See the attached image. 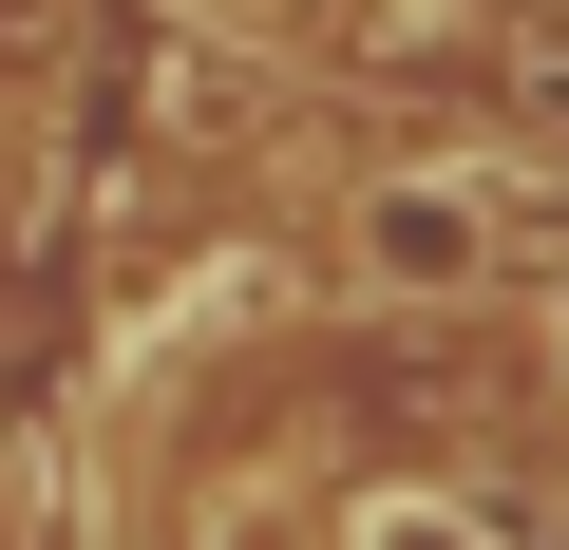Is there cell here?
<instances>
[{
	"instance_id": "3",
	"label": "cell",
	"mask_w": 569,
	"mask_h": 550,
	"mask_svg": "<svg viewBox=\"0 0 569 550\" xmlns=\"http://www.w3.org/2000/svg\"><path fill=\"white\" fill-rule=\"evenodd\" d=\"M209 20H284V0H209Z\"/></svg>"
},
{
	"instance_id": "2",
	"label": "cell",
	"mask_w": 569,
	"mask_h": 550,
	"mask_svg": "<svg viewBox=\"0 0 569 550\" xmlns=\"http://www.w3.org/2000/svg\"><path fill=\"white\" fill-rule=\"evenodd\" d=\"M361 550H512V531H493V512H437V493H380Z\"/></svg>"
},
{
	"instance_id": "1",
	"label": "cell",
	"mask_w": 569,
	"mask_h": 550,
	"mask_svg": "<svg viewBox=\"0 0 569 550\" xmlns=\"http://www.w3.org/2000/svg\"><path fill=\"white\" fill-rule=\"evenodd\" d=\"M342 266H361V304H456L475 266H493V190L475 171H361Z\"/></svg>"
}]
</instances>
